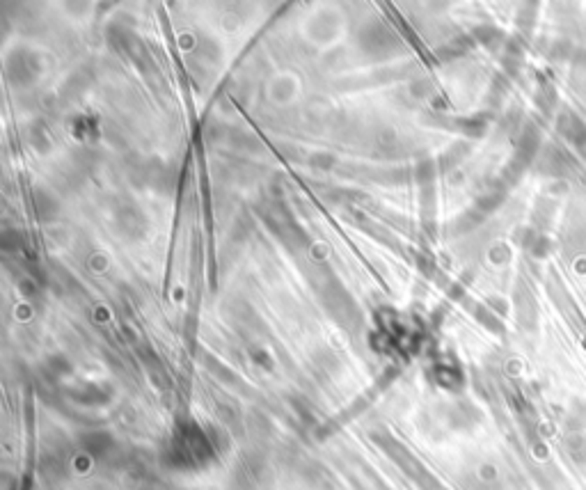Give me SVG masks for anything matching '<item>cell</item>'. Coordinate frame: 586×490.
I'll return each mask as SVG.
<instances>
[{"mask_svg":"<svg viewBox=\"0 0 586 490\" xmlns=\"http://www.w3.org/2000/svg\"><path fill=\"white\" fill-rule=\"evenodd\" d=\"M568 451L577 461V463H586V438L582 435H575L568 440Z\"/></svg>","mask_w":586,"mask_h":490,"instance_id":"obj_1","label":"cell"}]
</instances>
